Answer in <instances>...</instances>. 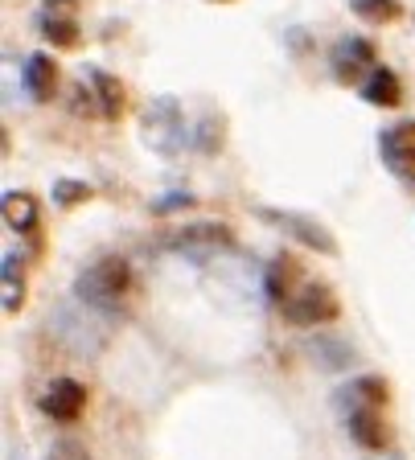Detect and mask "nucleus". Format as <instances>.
Returning <instances> with one entry per match:
<instances>
[{
    "instance_id": "nucleus-2",
    "label": "nucleus",
    "mask_w": 415,
    "mask_h": 460,
    "mask_svg": "<svg viewBox=\"0 0 415 460\" xmlns=\"http://www.w3.org/2000/svg\"><path fill=\"white\" fill-rule=\"evenodd\" d=\"M145 140L156 153H177L181 148V107L173 99H156L145 111Z\"/></svg>"
},
{
    "instance_id": "nucleus-14",
    "label": "nucleus",
    "mask_w": 415,
    "mask_h": 460,
    "mask_svg": "<svg viewBox=\"0 0 415 460\" xmlns=\"http://www.w3.org/2000/svg\"><path fill=\"white\" fill-rule=\"evenodd\" d=\"M370 58H375L370 41H362V38L346 41V46H341V54H338V78H354L362 66H370Z\"/></svg>"
},
{
    "instance_id": "nucleus-23",
    "label": "nucleus",
    "mask_w": 415,
    "mask_h": 460,
    "mask_svg": "<svg viewBox=\"0 0 415 460\" xmlns=\"http://www.w3.org/2000/svg\"><path fill=\"white\" fill-rule=\"evenodd\" d=\"M9 460H21V456H17V452H9Z\"/></svg>"
},
{
    "instance_id": "nucleus-24",
    "label": "nucleus",
    "mask_w": 415,
    "mask_h": 460,
    "mask_svg": "<svg viewBox=\"0 0 415 460\" xmlns=\"http://www.w3.org/2000/svg\"><path fill=\"white\" fill-rule=\"evenodd\" d=\"M214 4H223V0H214Z\"/></svg>"
},
{
    "instance_id": "nucleus-9",
    "label": "nucleus",
    "mask_w": 415,
    "mask_h": 460,
    "mask_svg": "<svg viewBox=\"0 0 415 460\" xmlns=\"http://www.w3.org/2000/svg\"><path fill=\"white\" fill-rule=\"evenodd\" d=\"M0 214H4L9 230L30 234V230L38 226V218H41V206H38V198H30V193H9V198H4V206H0Z\"/></svg>"
},
{
    "instance_id": "nucleus-12",
    "label": "nucleus",
    "mask_w": 415,
    "mask_h": 460,
    "mask_svg": "<svg viewBox=\"0 0 415 460\" xmlns=\"http://www.w3.org/2000/svg\"><path fill=\"white\" fill-rule=\"evenodd\" d=\"M349 436H354V444H362V448H386V423L378 420L370 407H358V411L349 415Z\"/></svg>"
},
{
    "instance_id": "nucleus-5",
    "label": "nucleus",
    "mask_w": 415,
    "mask_h": 460,
    "mask_svg": "<svg viewBox=\"0 0 415 460\" xmlns=\"http://www.w3.org/2000/svg\"><path fill=\"white\" fill-rule=\"evenodd\" d=\"M255 218L271 222V226H284L288 234H296L300 243H309L313 251H321V255H338V243L329 239L325 230L317 226L313 218H300V214H284V210H271V206H252Z\"/></svg>"
},
{
    "instance_id": "nucleus-22",
    "label": "nucleus",
    "mask_w": 415,
    "mask_h": 460,
    "mask_svg": "<svg viewBox=\"0 0 415 460\" xmlns=\"http://www.w3.org/2000/svg\"><path fill=\"white\" fill-rule=\"evenodd\" d=\"M190 206H193V198H190V193H169V198L153 201V214H169V210H190Z\"/></svg>"
},
{
    "instance_id": "nucleus-17",
    "label": "nucleus",
    "mask_w": 415,
    "mask_h": 460,
    "mask_svg": "<svg viewBox=\"0 0 415 460\" xmlns=\"http://www.w3.org/2000/svg\"><path fill=\"white\" fill-rule=\"evenodd\" d=\"M407 148H415V124H399V128H386L383 132V156L391 161V156L407 153Z\"/></svg>"
},
{
    "instance_id": "nucleus-13",
    "label": "nucleus",
    "mask_w": 415,
    "mask_h": 460,
    "mask_svg": "<svg viewBox=\"0 0 415 460\" xmlns=\"http://www.w3.org/2000/svg\"><path fill=\"white\" fill-rule=\"evenodd\" d=\"M362 95L370 99L375 107H395L399 99H403V86H399V78L391 75V70H370V78H366V86H362Z\"/></svg>"
},
{
    "instance_id": "nucleus-19",
    "label": "nucleus",
    "mask_w": 415,
    "mask_h": 460,
    "mask_svg": "<svg viewBox=\"0 0 415 460\" xmlns=\"http://www.w3.org/2000/svg\"><path fill=\"white\" fill-rule=\"evenodd\" d=\"M49 460H91V452H87V444H78V440H58L49 448Z\"/></svg>"
},
{
    "instance_id": "nucleus-6",
    "label": "nucleus",
    "mask_w": 415,
    "mask_h": 460,
    "mask_svg": "<svg viewBox=\"0 0 415 460\" xmlns=\"http://www.w3.org/2000/svg\"><path fill=\"white\" fill-rule=\"evenodd\" d=\"M83 407H87V391L75 378H58V383L41 394V411L58 423H75L83 415Z\"/></svg>"
},
{
    "instance_id": "nucleus-8",
    "label": "nucleus",
    "mask_w": 415,
    "mask_h": 460,
    "mask_svg": "<svg viewBox=\"0 0 415 460\" xmlns=\"http://www.w3.org/2000/svg\"><path fill=\"white\" fill-rule=\"evenodd\" d=\"M25 86H30V95L38 103H49L54 91H58V66H54V58L49 54H33L25 62Z\"/></svg>"
},
{
    "instance_id": "nucleus-15",
    "label": "nucleus",
    "mask_w": 415,
    "mask_h": 460,
    "mask_svg": "<svg viewBox=\"0 0 415 460\" xmlns=\"http://www.w3.org/2000/svg\"><path fill=\"white\" fill-rule=\"evenodd\" d=\"M341 394H349L358 407H383V402H386V383L370 374V378H358V383H349Z\"/></svg>"
},
{
    "instance_id": "nucleus-7",
    "label": "nucleus",
    "mask_w": 415,
    "mask_h": 460,
    "mask_svg": "<svg viewBox=\"0 0 415 460\" xmlns=\"http://www.w3.org/2000/svg\"><path fill=\"white\" fill-rule=\"evenodd\" d=\"M41 33L46 41L70 49L78 46V25H75V0H46L41 4Z\"/></svg>"
},
{
    "instance_id": "nucleus-20",
    "label": "nucleus",
    "mask_w": 415,
    "mask_h": 460,
    "mask_svg": "<svg viewBox=\"0 0 415 460\" xmlns=\"http://www.w3.org/2000/svg\"><path fill=\"white\" fill-rule=\"evenodd\" d=\"M268 292H271V300H280V305H284V300L292 296L288 279H284V259H280V263H276V268L268 271Z\"/></svg>"
},
{
    "instance_id": "nucleus-16",
    "label": "nucleus",
    "mask_w": 415,
    "mask_h": 460,
    "mask_svg": "<svg viewBox=\"0 0 415 460\" xmlns=\"http://www.w3.org/2000/svg\"><path fill=\"white\" fill-rule=\"evenodd\" d=\"M349 9L370 25H386V21L399 17V0H349Z\"/></svg>"
},
{
    "instance_id": "nucleus-18",
    "label": "nucleus",
    "mask_w": 415,
    "mask_h": 460,
    "mask_svg": "<svg viewBox=\"0 0 415 460\" xmlns=\"http://www.w3.org/2000/svg\"><path fill=\"white\" fill-rule=\"evenodd\" d=\"M87 198H91L87 181H58L54 185V201H58V206H83Z\"/></svg>"
},
{
    "instance_id": "nucleus-10",
    "label": "nucleus",
    "mask_w": 415,
    "mask_h": 460,
    "mask_svg": "<svg viewBox=\"0 0 415 460\" xmlns=\"http://www.w3.org/2000/svg\"><path fill=\"white\" fill-rule=\"evenodd\" d=\"M91 91H95V103H99V115L107 119H119L124 115V103H128V91L116 75H91Z\"/></svg>"
},
{
    "instance_id": "nucleus-21",
    "label": "nucleus",
    "mask_w": 415,
    "mask_h": 460,
    "mask_svg": "<svg viewBox=\"0 0 415 460\" xmlns=\"http://www.w3.org/2000/svg\"><path fill=\"white\" fill-rule=\"evenodd\" d=\"M391 169L403 177L407 185L415 190V148H407V153H399V156H391Z\"/></svg>"
},
{
    "instance_id": "nucleus-3",
    "label": "nucleus",
    "mask_w": 415,
    "mask_h": 460,
    "mask_svg": "<svg viewBox=\"0 0 415 460\" xmlns=\"http://www.w3.org/2000/svg\"><path fill=\"white\" fill-rule=\"evenodd\" d=\"M284 316H288L292 325H329L333 316H338V300L329 288H305V292H292L284 300Z\"/></svg>"
},
{
    "instance_id": "nucleus-4",
    "label": "nucleus",
    "mask_w": 415,
    "mask_h": 460,
    "mask_svg": "<svg viewBox=\"0 0 415 460\" xmlns=\"http://www.w3.org/2000/svg\"><path fill=\"white\" fill-rule=\"evenodd\" d=\"M231 230L218 226V222H202V226H181L177 234L164 239L169 251H181V255L198 259V255H214V251H226L231 247Z\"/></svg>"
},
{
    "instance_id": "nucleus-1",
    "label": "nucleus",
    "mask_w": 415,
    "mask_h": 460,
    "mask_svg": "<svg viewBox=\"0 0 415 460\" xmlns=\"http://www.w3.org/2000/svg\"><path fill=\"white\" fill-rule=\"evenodd\" d=\"M132 288V271H128L124 259H103L91 271H83L75 284V292L83 296V305L91 308H119Z\"/></svg>"
},
{
    "instance_id": "nucleus-11",
    "label": "nucleus",
    "mask_w": 415,
    "mask_h": 460,
    "mask_svg": "<svg viewBox=\"0 0 415 460\" xmlns=\"http://www.w3.org/2000/svg\"><path fill=\"white\" fill-rule=\"evenodd\" d=\"M0 296H4V313H17L21 300H25V263H21L17 251L4 255V268H0Z\"/></svg>"
}]
</instances>
